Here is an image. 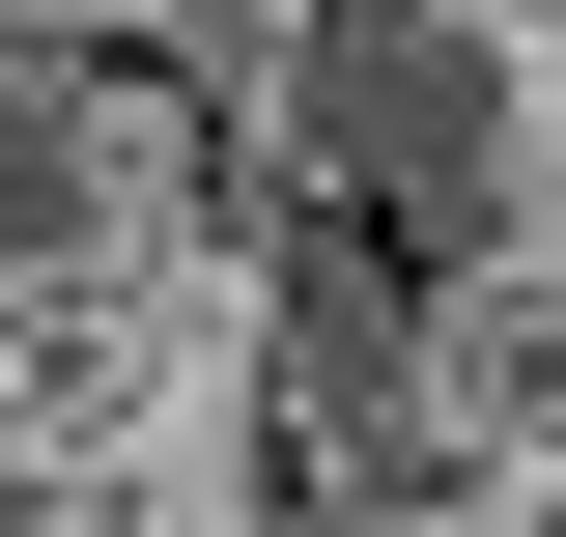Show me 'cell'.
<instances>
[{"mask_svg": "<svg viewBox=\"0 0 566 537\" xmlns=\"http://www.w3.org/2000/svg\"><path fill=\"white\" fill-rule=\"evenodd\" d=\"M453 29H482V57H566V0H453Z\"/></svg>", "mask_w": 566, "mask_h": 537, "instance_id": "3", "label": "cell"}, {"mask_svg": "<svg viewBox=\"0 0 566 537\" xmlns=\"http://www.w3.org/2000/svg\"><path fill=\"white\" fill-rule=\"evenodd\" d=\"M538 85H566V57H538Z\"/></svg>", "mask_w": 566, "mask_h": 537, "instance_id": "4", "label": "cell"}, {"mask_svg": "<svg viewBox=\"0 0 566 537\" xmlns=\"http://www.w3.org/2000/svg\"><path fill=\"white\" fill-rule=\"evenodd\" d=\"M0 29H199V0H0Z\"/></svg>", "mask_w": 566, "mask_h": 537, "instance_id": "2", "label": "cell"}, {"mask_svg": "<svg viewBox=\"0 0 566 537\" xmlns=\"http://www.w3.org/2000/svg\"><path fill=\"white\" fill-rule=\"evenodd\" d=\"M397 424H424V481H566V255H453L424 283V339H397Z\"/></svg>", "mask_w": 566, "mask_h": 537, "instance_id": "1", "label": "cell"}]
</instances>
